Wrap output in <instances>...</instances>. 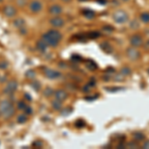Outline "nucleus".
<instances>
[{"instance_id": "obj_1", "label": "nucleus", "mask_w": 149, "mask_h": 149, "mask_svg": "<svg viewBox=\"0 0 149 149\" xmlns=\"http://www.w3.org/2000/svg\"><path fill=\"white\" fill-rule=\"evenodd\" d=\"M62 39V34L58 30H50L45 33L42 37V41L47 46L55 47L60 43Z\"/></svg>"}, {"instance_id": "obj_2", "label": "nucleus", "mask_w": 149, "mask_h": 149, "mask_svg": "<svg viewBox=\"0 0 149 149\" xmlns=\"http://www.w3.org/2000/svg\"><path fill=\"white\" fill-rule=\"evenodd\" d=\"M112 18L116 23L124 24L128 21V14L123 10H118L114 12L113 15H112Z\"/></svg>"}, {"instance_id": "obj_3", "label": "nucleus", "mask_w": 149, "mask_h": 149, "mask_svg": "<svg viewBox=\"0 0 149 149\" xmlns=\"http://www.w3.org/2000/svg\"><path fill=\"white\" fill-rule=\"evenodd\" d=\"M126 56L131 61H137V60H139V58H140V53L134 47H131L126 50Z\"/></svg>"}, {"instance_id": "obj_4", "label": "nucleus", "mask_w": 149, "mask_h": 149, "mask_svg": "<svg viewBox=\"0 0 149 149\" xmlns=\"http://www.w3.org/2000/svg\"><path fill=\"white\" fill-rule=\"evenodd\" d=\"M130 45L134 48H139L143 45V39L140 35H133L130 39Z\"/></svg>"}, {"instance_id": "obj_5", "label": "nucleus", "mask_w": 149, "mask_h": 149, "mask_svg": "<svg viewBox=\"0 0 149 149\" xmlns=\"http://www.w3.org/2000/svg\"><path fill=\"white\" fill-rule=\"evenodd\" d=\"M30 10L32 12H34V13H38V12H40L42 10V3H41L40 1H38V0H34V1H32L30 3Z\"/></svg>"}, {"instance_id": "obj_6", "label": "nucleus", "mask_w": 149, "mask_h": 149, "mask_svg": "<svg viewBox=\"0 0 149 149\" xmlns=\"http://www.w3.org/2000/svg\"><path fill=\"white\" fill-rule=\"evenodd\" d=\"M3 12H4V14H5L7 17H13V16L16 14L15 8H14L12 5H7V6L4 7Z\"/></svg>"}, {"instance_id": "obj_7", "label": "nucleus", "mask_w": 149, "mask_h": 149, "mask_svg": "<svg viewBox=\"0 0 149 149\" xmlns=\"http://www.w3.org/2000/svg\"><path fill=\"white\" fill-rule=\"evenodd\" d=\"M49 11H50V14H52V15L58 16L62 13V7L60 6L59 4H54V5H52L50 7Z\"/></svg>"}, {"instance_id": "obj_8", "label": "nucleus", "mask_w": 149, "mask_h": 149, "mask_svg": "<svg viewBox=\"0 0 149 149\" xmlns=\"http://www.w3.org/2000/svg\"><path fill=\"white\" fill-rule=\"evenodd\" d=\"M50 23H51V25L53 26V27L55 28H60L62 27V26L64 25V19L60 18V17H55L53 18L51 21H50Z\"/></svg>"}, {"instance_id": "obj_9", "label": "nucleus", "mask_w": 149, "mask_h": 149, "mask_svg": "<svg viewBox=\"0 0 149 149\" xmlns=\"http://www.w3.org/2000/svg\"><path fill=\"white\" fill-rule=\"evenodd\" d=\"M67 97H68V95H67V93L64 92V91H58L56 93V97L58 100H60V102L66 100Z\"/></svg>"}, {"instance_id": "obj_10", "label": "nucleus", "mask_w": 149, "mask_h": 149, "mask_svg": "<svg viewBox=\"0 0 149 149\" xmlns=\"http://www.w3.org/2000/svg\"><path fill=\"white\" fill-rule=\"evenodd\" d=\"M100 47H102V49L104 51L105 53H107V54H110V53H112V47L111 45H109V43H102L100 44Z\"/></svg>"}, {"instance_id": "obj_11", "label": "nucleus", "mask_w": 149, "mask_h": 149, "mask_svg": "<svg viewBox=\"0 0 149 149\" xmlns=\"http://www.w3.org/2000/svg\"><path fill=\"white\" fill-rule=\"evenodd\" d=\"M133 139L136 142L143 141L144 139H145V135H144L142 132H135V133H133Z\"/></svg>"}, {"instance_id": "obj_12", "label": "nucleus", "mask_w": 149, "mask_h": 149, "mask_svg": "<svg viewBox=\"0 0 149 149\" xmlns=\"http://www.w3.org/2000/svg\"><path fill=\"white\" fill-rule=\"evenodd\" d=\"M140 20L142 21L143 23L148 24L149 23V12H143V13H141Z\"/></svg>"}, {"instance_id": "obj_13", "label": "nucleus", "mask_w": 149, "mask_h": 149, "mask_svg": "<svg viewBox=\"0 0 149 149\" xmlns=\"http://www.w3.org/2000/svg\"><path fill=\"white\" fill-rule=\"evenodd\" d=\"M83 14H84V16L86 17L88 19H93L95 16V13L92 10H84Z\"/></svg>"}, {"instance_id": "obj_14", "label": "nucleus", "mask_w": 149, "mask_h": 149, "mask_svg": "<svg viewBox=\"0 0 149 149\" xmlns=\"http://www.w3.org/2000/svg\"><path fill=\"white\" fill-rule=\"evenodd\" d=\"M16 88H17V84H16L15 81H10V83L8 84V86H7L6 91H8V92H14Z\"/></svg>"}, {"instance_id": "obj_15", "label": "nucleus", "mask_w": 149, "mask_h": 149, "mask_svg": "<svg viewBox=\"0 0 149 149\" xmlns=\"http://www.w3.org/2000/svg\"><path fill=\"white\" fill-rule=\"evenodd\" d=\"M47 76L51 79H54V78H58L60 76V74L58 72H55V71H52V70H48L47 71Z\"/></svg>"}, {"instance_id": "obj_16", "label": "nucleus", "mask_w": 149, "mask_h": 149, "mask_svg": "<svg viewBox=\"0 0 149 149\" xmlns=\"http://www.w3.org/2000/svg\"><path fill=\"white\" fill-rule=\"evenodd\" d=\"M86 67H88V69H90L91 71H95V70H97V64H95L93 61H88Z\"/></svg>"}, {"instance_id": "obj_17", "label": "nucleus", "mask_w": 149, "mask_h": 149, "mask_svg": "<svg viewBox=\"0 0 149 149\" xmlns=\"http://www.w3.org/2000/svg\"><path fill=\"white\" fill-rule=\"evenodd\" d=\"M120 73H121V74H123L124 77H127V76H130L132 72H131V70L128 68V67H124V68L121 69Z\"/></svg>"}, {"instance_id": "obj_18", "label": "nucleus", "mask_w": 149, "mask_h": 149, "mask_svg": "<svg viewBox=\"0 0 149 149\" xmlns=\"http://www.w3.org/2000/svg\"><path fill=\"white\" fill-rule=\"evenodd\" d=\"M127 147L128 148H137L138 144H137V142H135V140H133V141H131V142L127 143Z\"/></svg>"}, {"instance_id": "obj_19", "label": "nucleus", "mask_w": 149, "mask_h": 149, "mask_svg": "<svg viewBox=\"0 0 149 149\" xmlns=\"http://www.w3.org/2000/svg\"><path fill=\"white\" fill-rule=\"evenodd\" d=\"M130 28H131V29H137V28H139V23H138L136 20L131 21V23H130Z\"/></svg>"}, {"instance_id": "obj_20", "label": "nucleus", "mask_w": 149, "mask_h": 149, "mask_svg": "<svg viewBox=\"0 0 149 149\" xmlns=\"http://www.w3.org/2000/svg\"><path fill=\"white\" fill-rule=\"evenodd\" d=\"M98 36H100V33H97V32H91V33H88V37L92 38V39L97 38Z\"/></svg>"}, {"instance_id": "obj_21", "label": "nucleus", "mask_w": 149, "mask_h": 149, "mask_svg": "<svg viewBox=\"0 0 149 149\" xmlns=\"http://www.w3.org/2000/svg\"><path fill=\"white\" fill-rule=\"evenodd\" d=\"M103 29H104V30H107V31H109V32H111V31H113L114 28L112 27V26H104Z\"/></svg>"}, {"instance_id": "obj_22", "label": "nucleus", "mask_w": 149, "mask_h": 149, "mask_svg": "<svg viewBox=\"0 0 149 149\" xmlns=\"http://www.w3.org/2000/svg\"><path fill=\"white\" fill-rule=\"evenodd\" d=\"M142 147H143V148H145V149H149V140H146L145 142L143 143Z\"/></svg>"}, {"instance_id": "obj_23", "label": "nucleus", "mask_w": 149, "mask_h": 149, "mask_svg": "<svg viewBox=\"0 0 149 149\" xmlns=\"http://www.w3.org/2000/svg\"><path fill=\"white\" fill-rule=\"evenodd\" d=\"M144 49H145L146 51H149V40L144 44Z\"/></svg>"}, {"instance_id": "obj_24", "label": "nucleus", "mask_w": 149, "mask_h": 149, "mask_svg": "<svg viewBox=\"0 0 149 149\" xmlns=\"http://www.w3.org/2000/svg\"><path fill=\"white\" fill-rule=\"evenodd\" d=\"M107 73H114V69L113 68H107Z\"/></svg>"}, {"instance_id": "obj_25", "label": "nucleus", "mask_w": 149, "mask_h": 149, "mask_svg": "<svg viewBox=\"0 0 149 149\" xmlns=\"http://www.w3.org/2000/svg\"><path fill=\"white\" fill-rule=\"evenodd\" d=\"M64 2H69V1H71V0H63Z\"/></svg>"}, {"instance_id": "obj_26", "label": "nucleus", "mask_w": 149, "mask_h": 149, "mask_svg": "<svg viewBox=\"0 0 149 149\" xmlns=\"http://www.w3.org/2000/svg\"><path fill=\"white\" fill-rule=\"evenodd\" d=\"M122 1H128V0H122Z\"/></svg>"}, {"instance_id": "obj_27", "label": "nucleus", "mask_w": 149, "mask_h": 149, "mask_svg": "<svg viewBox=\"0 0 149 149\" xmlns=\"http://www.w3.org/2000/svg\"><path fill=\"white\" fill-rule=\"evenodd\" d=\"M81 1H86V0H81Z\"/></svg>"}, {"instance_id": "obj_28", "label": "nucleus", "mask_w": 149, "mask_h": 149, "mask_svg": "<svg viewBox=\"0 0 149 149\" xmlns=\"http://www.w3.org/2000/svg\"><path fill=\"white\" fill-rule=\"evenodd\" d=\"M148 74H149V69H148Z\"/></svg>"}]
</instances>
